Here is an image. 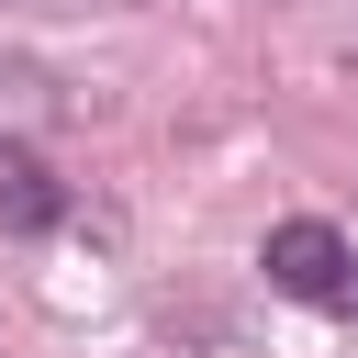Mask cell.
Wrapping results in <instances>:
<instances>
[{"mask_svg": "<svg viewBox=\"0 0 358 358\" xmlns=\"http://www.w3.org/2000/svg\"><path fill=\"white\" fill-rule=\"evenodd\" d=\"M257 268H268V291H291V302H324V313H358V246L336 235V224H268V246H257Z\"/></svg>", "mask_w": 358, "mask_h": 358, "instance_id": "obj_1", "label": "cell"}, {"mask_svg": "<svg viewBox=\"0 0 358 358\" xmlns=\"http://www.w3.org/2000/svg\"><path fill=\"white\" fill-rule=\"evenodd\" d=\"M67 213V190L45 179V157L34 145H0V235H45Z\"/></svg>", "mask_w": 358, "mask_h": 358, "instance_id": "obj_2", "label": "cell"}]
</instances>
